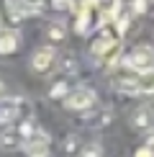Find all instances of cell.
<instances>
[{"label": "cell", "mask_w": 154, "mask_h": 157, "mask_svg": "<svg viewBox=\"0 0 154 157\" xmlns=\"http://www.w3.org/2000/svg\"><path fill=\"white\" fill-rule=\"evenodd\" d=\"M26 119H31V103L26 98H0V124L3 126H13L21 124Z\"/></svg>", "instance_id": "6da1fadb"}, {"label": "cell", "mask_w": 154, "mask_h": 157, "mask_svg": "<svg viewBox=\"0 0 154 157\" xmlns=\"http://www.w3.org/2000/svg\"><path fill=\"white\" fill-rule=\"evenodd\" d=\"M126 67L134 70V72H149V70H154V47H149V44H139V47H134L131 52L126 54Z\"/></svg>", "instance_id": "7a4b0ae2"}, {"label": "cell", "mask_w": 154, "mask_h": 157, "mask_svg": "<svg viewBox=\"0 0 154 157\" xmlns=\"http://www.w3.org/2000/svg\"><path fill=\"white\" fill-rule=\"evenodd\" d=\"M95 90L87 88V85H77V88H72L67 95H64V108L69 111H90L95 106Z\"/></svg>", "instance_id": "3957f363"}, {"label": "cell", "mask_w": 154, "mask_h": 157, "mask_svg": "<svg viewBox=\"0 0 154 157\" xmlns=\"http://www.w3.org/2000/svg\"><path fill=\"white\" fill-rule=\"evenodd\" d=\"M59 64V54H57L54 47H38L34 54H31V70H34L36 75H49L51 70Z\"/></svg>", "instance_id": "277c9868"}, {"label": "cell", "mask_w": 154, "mask_h": 157, "mask_svg": "<svg viewBox=\"0 0 154 157\" xmlns=\"http://www.w3.org/2000/svg\"><path fill=\"white\" fill-rule=\"evenodd\" d=\"M90 52H93V57H95L98 62H111L113 57L121 52V39H118V36L103 34L100 39H95V41H93Z\"/></svg>", "instance_id": "5b68a950"}, {"label": "cell", "mask_w": 154, "mask_h": 157, "mask_svg": "<svg viewBox=\"0 0 154 157\" xmlns=\"http://www.w3.org/2000/svg\"><path fill=\"white\" fill-rule=\"evenodd\" d=\"M5 5H8L13 21H21L23 16H34V13L41 10L44 0H5Z\"/></svg>", "instance_id": "8992f818"}, {"label": "cell", "mask_w": 154, "mask_h": 157, "mask_svg": "<svg viewBox=\"0 0 154 157\" xmlns=\"http://www.w3.org/2000/svg\"><path fill=\"white\" fill-rule=\"evenodd\" d=\"M128 124H131L136 132H152L154 129V108L152 106H141L131 113V119H128Z\"/></svg>", "instance_id": "52a82bcc"}, {"label": "cell", "mask_w": 154, "mask_h": 157, "mask_svg": "<svg viewBox=\"0 0 154 157\" xmlns=\"http://www.w3.org/2000/svg\"><path fill=\"white\" fill-rule=\"evenodd\" d=\"M18 47H21V34L16 29H3L0 31V54L8 57V54H16Z\"/></svg>", "instance_id": "ba28073f"}, {"label": "cell", "mask_w": 154, "mask_h": 157, "mask_svg": "<svg viewBox=\"0 0 154 157\" xmlns=\"http://www.w3.org/2000/svg\"><path fill=\"white\" fill-rule=\"evenodd\" d=\"M0 147H3V149H18V147H21L18 126H5L3 132H0Z\"/></svg>", "instance_id": "9c48e42d"}, {"label": "cell", "mask_w": 154, "mask_h": 157, "mask_svg": "<svg viewBox=\"0 0 154 157\" xmlns=\"http://www.w3.org/2000/svg\"><path fill=\"white\" fill-rule=\"evenodd\" d=\"M136 93L139 95H154V70L136 75Z\"/></svg>", "instance_id": "30bf717a"}, {"label": "cell", "mask_w": 154, "mask_h": 157, "mask_svg": "<svg viewBox=\"0 0 154 157\" xmlns=\"http://www.w3.org/2000/svg\"><path fill=\"white\" fill-rule=\"evenodd\" d=\"M46 39H49V47L51 44H62L64 39H67V26L62 21H51L46 26Z\"/></svg>", "instance_id": "8fae6325"}, {"label": "cell", "mask_w": 154, "mask_h": 157, "mask_svg": "<svg viewBox=\"0 0 154 157\" xmlns=\"http://www.w3.org/2000/svg\"><path fill=\"white\" fill-rule=\"evenodd\" d=\"M113 119V111L111 108H100L98 113H93V116H87V126H93V129H103V126H108Z\"/></svg>", "instance_id": "7c38bea8"}, {"label": "cell", "mask_w": 154, "mask_h": 157, "mask_svg": "<svg viewBox=\"0 0 154 157\" xmlns=\"http://www.w3.org/2000/svg\"><path fill=\"white\" fill-rule=\"evenodd\" d=\"M77 157H103V144L100 142H87V144L80 147Z\"/></svg>", "instance_id": "4fadbf2b"}, {"label": "cell", "mask_w": 154, "mask_h": 157, "mask_svg": "<svg viewBox=\"0 0 154 157\" xmlns=\"http://www.w3.org/2000/svg\"><path fill=\"white\" fill-rule=\"evenodd\" d=\"M67 93H69V85L62 80V82H57L54 88L49 90V98H62V101H64V95H67Z\"/></svg>", "instance_id": "5bb4252c"}, {"label": "cell", "mask_w": 154, "mask_h": 157, "mask_svg": "<svg viewBox=\"0 0 154 157\" xmlns=\"http://www.w3.org/2000/svg\"><path fill=\"white\" fill-rule=\"evenodd\" d=\"M77 142H80V139H77L75 134H72V136H67V139H64V152H67V155L80 152V144H77Z\"/></svg>", "instance_id": "9a60e30c"}, {"label": "cell", "mask_w": 154, "mask_h": 157, "mask_svg": "<svg viewBox=\"0 0 154 157\" xmlns=\"http://www.w3.org/2000/svg\"><path fill=\"white\" fill-rule=\"evenodd\" d=\"M51 8L54 10H69L72 8V0H51Z\"/></svg>", "instance_id": "2e32d148"}, {"label": "cell", "mask_w": 154, "mask_h": 157, "mask_svg": "<svg viewBox=\"0 0 154 157\" xmlns=\"http://www.w3.org/2000/svg\"><path fill=\"white\" fill-rule=\"evenodd\" d=\"M144 147H146V152H149V155L154 157V134L149 136V139H146V144H144Z\"/></svg>", "instance_id": "e0dca14e"}, {"label": "cell", "mask_w": 154, "mask_h": 157, "mask_svg": "<svg viewBox=\"0 0 154 157\" xmlns=\"http://www.w3.org/2000/svg\"><path fill=\"white\" fill-rule=\"evenodd\" d=\"M134 157H152V155H149V152H146V147H141V149H139V152H136V155H134Z\"/></svg>", "instance_id": "ac0fdd59"}, {"label": "cell", "mask_w": 154, "mask_h": 157, "mask_svg": "<svg viewBox=\"0 0 154 157\" xmlns=\"http://www.w3.org/2000/svg\"><path fill=\"white\" fill-rule=\"evenodd\" d=\"M3 93H5V85H3V80H0V98H3Z\"/></svg>", "instance_id": "d6986e66"}, {"label": "cell", "mask_w": 154, "mask_h": 157, "mask_svg": "<svg viewBox=\"0 0 154 157\" xmlns=\"http://www.w3.org/2000/svg\"><path fill=\"white\" fill-rule=\"evenodd\" d=\"M34 157H51V152H41V155H34Z\"/></svg>", "instance_id": "ffe728a7"}, {"label": "cell", "mask_w": 154, "mask_h": 157, "mask_svg": "<svg viewBox=\"0 0 154 157\" xmlns=\"http://www.w3.org/2000/svg\"><path fill=\"white\" fill-rule=\"evenodd\" d=\"M0 31H3V21H0Z\"/></svg>", "instance_id": "44dd1931"}]
</instances>
